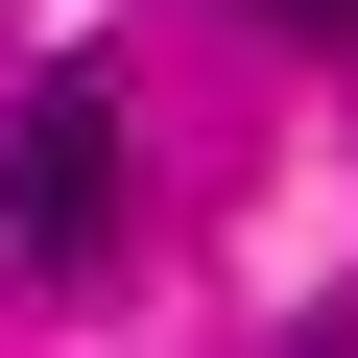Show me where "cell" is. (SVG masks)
I'll return each mask as SVG.
<instances>
[{
	"label": "cell",
	"mask_w": 358,
	"mask_h": 358,
	"mask_svg": "<svg viewBox=\"0 0 358 358\" xmlns=\"http://www.w3.org/2000/svg\"><path fill=\"white\" fill-rule=\"evenodd\" d=\"M263 24H334V0H263Z\"/></svg>",
	"instance_id": "cell-2"
},
{
	"label": "cell",
	"mask_w": 358,
	"mask_h": 358,
	"mask_svg": "<svg viewBox=\"0 0 358 358\" xmlns=\"http://www.w3.org/2000/svg\"><path fill=\"white\" fill-rule=\"evenodd\" d=\"M0 263H48V287L120 263V72H48L0 120Z\"/></svg>",
	"instance_id": "cell-1"
}]
</instances>
